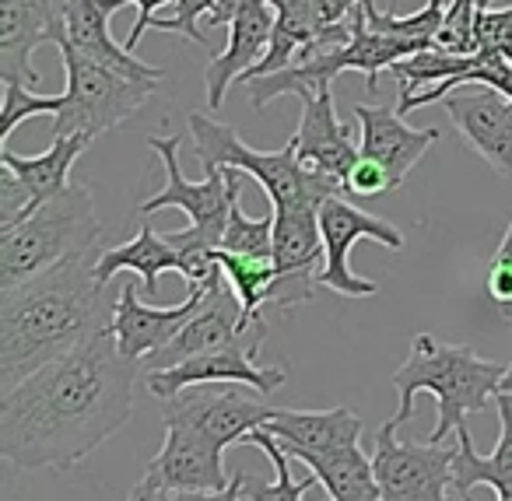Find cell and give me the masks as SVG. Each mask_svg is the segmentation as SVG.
Segmentation results:
<instances>
[{
  "instance_id": "obj_9",
  "label": "cell",
  "mask_w": 512,
  "mask_h": 501,
  "mask_svg": "<svg viewBox=\"0 0 512 501\" xmlns=\"http://www.w3.org/2000/svg\"><path fill=\"white\" fill-rule=\"evenodd\" d=\"M148 148L165 165V190L151 193L137 204L141 214H155L162 207H176L190 218V228L204 232L221 249V235L232 211V193L242 190L239 169H211L204 183H190L179 169V137H148Z\"/></svg>"
},
{
  "instance_id": "obj_4",
  "label": "cell",
  "mask_w": 512,
  "mask_h": 501,
  "mask_svg": "<svg viewBox=\"0 0 512 501\" xmlns=\"http://www.w3.org/2000/svg\"><path fill=\"white\" fill-rule=\"evenodd\" d=\"M102 242L92 186L71 183L18 225L0 228V291L15 288L71 256L92 253Z\"/></svg>"
},
{
  "instance_id": "obj_44",
  "label": "cell",
  "mask_w": 512,
  "mask_h": 501,
  "mask_svg": "<svg viewBox=\"0 0 512 501\" xmlns=\"http://www.w3.org/2000/svg\"><path fill=\"white\" fill-rule=\"evenodd\" d=\"M460 501H474V498L467 494V498H460ZM498 501H512V494H498Z\"/></svg>"
},
{
  "instance_id": "obj_42",
  "label": "cell",
  "mask_w": 512,
  "mask_h": 501,
  "mask_svg": "<svg viewBox=\"0 0 512 501\" xmlns=\"http://www.w3.org/2000/svg\"><path fill=\"white\" fill-rule=\"evenodd\" d=\"M127 501H162V487H158L155 480L141 477V484H134V487H130Z\"/></svg>"
},
{
  "instance_id": "obj_17",
  "label": "cell",
  "mask_w": 512,
  "mask_h": 501,
  "mask_svg": "<svg viewBox=\"0 0 512 501\" xmlns=\"http://www.w3.org/2000/svg\"><path fill=\"white\" fill-rule=\"evenodd\" d=\"M274 22H278V11H274L271 0H249L246 8L228 22V46L218 57L207 64L204 85H207V106L221 109L225 92L235 78H246L260 60L271 50Z\"/></svg>"
},
{
  "instance_id": "obj_13",
  "label": "cell",
  "mask_w": 512,
  "mask_h": 501,
  "mask_svg": "<svg viewBox=\"0 0 512 501\" xmlns=\"http://www.w3.org/2000/svg\"><path fill=\"white\" fill-rule=\"evenodd\" d=\"M204 382H239V386H253L256 393H274L288 382L285 365H256V351L249 344H232L221 351H207L197 358H186L162 372H148V389L158 400L183 393L190 386H204Z\"/></svg>"
},
{
  "instance_id": "obj_2",
  "label": "cell",
  "mask_w": 512,
  "mask_h": 501,
  "mask_svg": "<svg viewBox=\"0 0 512 501\" xmlns=\"http://www.w3.org/2000/svg\"><path fill=\"white\" fill-rule=\"evenodd\" d=\"M99 256L102 246L0 291V393L113 330L120 295L95 274Z\"/></svg>"
},
{
  "instance_id": "obj_3",
  "label": "cell",
  "mask_w": 512,
  "mask_h": 501,
  "mask_svg": "<svg viewBox=\"0 0 512 501\" xmlns=\"http://www.w3.org/2000/svg\"><path fill=\"white\" fill-rule=\"evenodd\" d=\"M505 368L509 365H502V361L477 358L474 347L467 344H442L432 333H418L411 340L407 361L390 375L393 389L400 393V407L386 424L400 431V424L414 417V396L432 393L439 417H435L428 442H446L449 435H456L467 424L463 417L474 414V410L481 414L495 403Z\"/></svg>"
},
{
  "instance_id": "obj_20",
  "label": "cell",
  "mask_w": 512,
  "mask_h": 501,
  "mask_svg": "<svg viewBox=\"0 0 512 501\" xmlns=\"http://www.w3.org/2000/svg\"><path fill=\"white\" fill-rule=\"evenodd\" d=\"M495 407H498L502 431H498V442L491 456H481V452L474 449V438H470L467 424L456 431L453 487L460 498H467L477 484L491 487L495 494H512V396L498 393Z\"/></svg>"
},
{
  "instance_id": "obj_36",
  "label": "cell",
  "mask_w": 512,
  "mask_h": 501,
  "mask_svg": "<svg viewBox=\"0 0 512 501\" xmlns=\"http://www.w3.org/2000/svg\"><path fill=\"white\" fill-rule=\"evenodd\" d=\"M397 190V183H393V176L386 172V165L372 162V158H358L355 169L348 172V179H344V193H351V197H383V193Z\"/></svg>"
},
{
  "instance_id": "obj_6",
  "label": "cell",
  "mask_w": 512,
  "mask_h": 501,
  "mask_svg": "<svg viewBox=\"0 0 512 501\" xmlns=\"http://www.w3.org/2000/svg\"><path fill=\"white\" fill-rule=\"evenodd\" d=\"M57 50L64 57V71H67V92H64L67 102L57 113V120H53V137L106 134V130L120 127L130 116L141 113L144 102L162 85L155 78H137V74L116 71V67L102 64V60L85 57L67 39Z\"/></svg>"
},
{
  "instance_id": "obj_35",
  "label": "cell",
  "mask_w": 512,
  "mask_h": 501,
  "mask_svg": "<svg viewBox=\"0 0 512 501\" xmlns=\"http://www.w3.org/2000/svg\"><path fill=\"white\" fill-rule=\"evenodd\" d=\"M474 50H502V53H512V8H505V11L481 8V11H477Z\"/></svg>"
},
{
  "instance_id": "obj_11",
  "label": "cell",
  "mask_w": 512,
  "mask_h": 501,
  "mask_svg": "<svg viewBox=\"0 0 512 501\" xmlns=\"http://www.w3.org/2000/svg\"><path fill=\"white\" fill-rule=\"evenodd\" d=\"M264 337H267V319L246 323L242 305H239V298L232 295V288H228V284H218V288L207 291L204 309L176 333V340L165 344L162 351L148 354V358L141 361V368L144 372H162V368H172L186 358H197V354H207V351H221V347H232V344H249L256 354H260Z\"/></svg>"
},
{
  "instance_id": "obj_23",
  "label": "cell",
  "mask_w": 512,
  "mask_h": 501,
  "mask_svg": "<svg viewBox=\"0 0 512 501\" xmlns=\"http://www.w3.org/2000/svg\"><path fill=\"white\" fill-rule=\"evenodd\" d=\"M327 246H323L320 207H281L274 211V263L278 277L320 281Z\"/></svg>"
},
{
  "instance_id": "obj_32",
  "label": "cell",
  "mask_w": 512,
  "mask_h": 501,
  "mask_svg": "<svg viewBox=\"0 0 512 501\" xmlns=\"http://www.w3.org/2000/svg\"><path fill=\"white\" fill-rule=\"evenodd\" d=\"M491 0H449L446 8V25L439 32V46L453 53H477L474 50V25L477 11L488 8Z\"/></svg>"
},
{
  "instance_id": "obj_28",
  "label": "cell",
  "mask_w": 512,
  "mask_h": 501,
  "mask_svg": "<svg viewBox=\"0 0 512 501\" xmlns=\"http://www.w3.org/2000/svg\"><path fill=\"white\" fill-rule=\"evenodd\" d=\"M218 260L221 270H225V284L239 298L246 323L264 319V305L271 298L274 281H278L274 256H246V253H225V249H218Z\"/></svg>"
},
{
  "instance_id": "obj_12",
  "label": "cell",
  "mask_w": 512,
  "mask_h": 501,
  "mask_svg": "<svg viewBox=\"0 0 512 501\" xmlns=\"http://www.w3.org/2000/svg\"><path fill=\"white\" fill-rule=\"evenodd\" d=\"M67 39L64 0H0V78L39 85L32 53Z\"/></svg>"
},
{
  "instance_id": "obj_1",
  "label": "cell",
  "mask_w": 512,
  "mask_h": 501,
  "mask_svg": "<svg viewBox=\"0 0 512 501\" xmlns=\"http://www.w3.org/2000/svg\"><path fill=\"white\" fill-rule=\"evenodd\" d=\"M141 365L95 333L0 396V456L18 470H74L134 414Z\"/></svg>"
},
{
  "instance_id": "obj_14",
  "label": "cell",
  "mask_w": 512,
  "mask_h": 501,
  "mask_svg": "<svg viewBox=\"0 0 512 501\" xmlns=\"http://www.w3.org/2000/svg\"><path fill=\"white\" fill-rule=\"evenodd\" d=\"M207 291H186L179 305H148L137 295V281H127L120 288V302H116L113 316V337L120 351L134 361H144L148 354L162 351L165 344L176 340V333L204 309Z\"/></svg>"
},
{
  "instance_id": "obj_39",
  "label": "cell",
  "mask_w": 512,
  "mask_h": 501,
  "mask_svg": "<svg viewBox=\"0 0 512 501\" xmlns=\"http://www.w3.org/2000/svg\"><path fill=\"white\" fill-rule=\"evenodd\" d=\"M242 487H246V473H232L228 487H221V491H179V494L162 491V501H242Z\"/></svg>"
},
{
  "instance_id": "obj_16",
  "label": "cell",
  "mask_w": 512,
  "mask_h": 501,
  "mask_svg": "<svg viewBox=\"0 0 512 501\" xmlns=\"http://www.w3.org/2000/svg\"><path fill=\"white\" fill-rule=\"evenodd\" d=\"M218 445H211L207 438H200L190 428H165V442L158 449V456L148 463L144 477L155 480L165 494L179 491H221L228 487L225 477V459H221Z\"/></svg>"
},
{
  "instance_id": "obj_29",
  "label": "cell",
  "mask_w": 512,
  "mask_h": 501,
  "mask_svg": "<svg viewBox=\"0 0 512 501\" xmlns=\"http://www.w3.org/2000/svg\"><path fill=\"white\" fill-rule=\"evenodd\" d=\"M246 442L256 445V449H264V456L271 459V466H274V480L271 484H246L242 487V501H302V494H306L309 487L320 484L316 473H309V477H302V480H292V470H288V459L292 456H288L285 445L267 428L249 431Z\"/></svg>"
},
{
  "instance_id": "obj_10",
  "label": "cell",
  "mask_w": 512,
  "mask_h": 501,
  "mask_svg": "<svg viewBox=\"0 0 512 501\" xmlns=\"http://www.w3.org/2000/svg\"><path fill=\"white\" fill-rule=\"evenodd\" d=\"M320 228H323V246H327V260L320 270V284L344 298H372L379 291V284L372 277H358L351 270V246L358 239H376L386 249H404V235L400 228H393L390 221L365 214L362 207L348 204L337 193L320 207Z\"/></svg>"
},
{
  "instance_id": "obj_33",
  "label": "cell",
  "mask_w": 512,
  "mask_h": 501,
  "mask_svg": "<svg viewBox=\"0 0 512 501\" xmlns=\"http://www.w3.org/2000/svg\"><path fill=\"white\" fill-rule=\"evenodd\" d=\"M214 4L218 0H176V11H172L169 18L158 15L155 22H151V29H162V32H179L183 39H190V43H197L200 50H211V43H207V36L200 32V22H207L214 11Z\"/></svg>"
},
{
  "instance_id": "obj_24",
  "label": "cell",
  "mask_w": 512,
  "mask_h": 501,
  "mask_svg": "<svg viewBox=\"0 0 512 501\" xmlns=\"http://www.w3.org/2000/svg\"><path fill=\"white\" fill-rule=\"evenodd\" d=\"M92 141L95 137H88V134L53 137L50 148H46L43 155H29V158L15 155V151L4 144V148H0V162L22 179V186L32 197V211H36V207H43L46 200L60 197V193L71 186L74 162L92 148Z\"/></svg>"
},
{
  "instance_id": "obj_7",
  "label": "cell",
  "mask_w": 512,
  "mask_h": 501,
  "mask_svg": "<svg viewBox=\"0 0 512 501\" xmlns=\"http://www.w3.org/2000/svg\"><path fill=\"white\" fill-rule=\"evenodd\" d=\"M271 403L264 393H256L253 386H239V382H204V386H190L183 393L169 396L162 407L165 428H190L200 438H207L218 449H228L235 442H246L249 431L264 428L274 417Z\"/></svg>"
},
{
  "instance_id": "obj_5",
  "label": "cell",
  "mask_w": 512,
  "mask_h": 501,
  "mask_svg": "<svg viewBox=\"0 0 512 501\" xmlns=\"http://www.w3.org/2000/svg\"><path fill=\"white\" fill-rule=\"evenodd\" d=\"M193 158L211 169H239L242 176H253L271 197V207H323L330 197L344 193V183L309 169L295 155V144L288 141L278 151H253L228 123L211 120L207 113H190Z\"/></svg>"
},
{
  "instance_id": "obj_31",
  "label": "cell",
  "mask_w": 512,
  "mask_h": 501,
  "mask_svg": "<svg viewBox=\"0 0 512 501\" xmlns=\"http://www.w3.org/2000/svg\"><path fill=\"white\" fill-rule=\"evenodd\" d=\"M64 95H39L25 88L22 81H4V109H0V141L8 144L18 123L32 116H57L64 109Z\"/></svg>"
},
{
  "instance_id": "obj_18",
  "label": "cell",
  "mask_w": 512,
  "mask_h": 501,
  "mask_svg": "<svg viewBox=\"0 0 512 501\" xmlns=\"http://www.w3.org/2000/svg\"><path fill=\"white\" fill-rule=\"evenodd\" d=\"M292 144L302 165L337 179V183H344L348 172L355 169V162L362 158L358 137L337 120L334 88L316 95V99L302 102V120H299V130H295Z\"/></svg>"
},
{
  "instance_id": "obj_19",
  "label": "cell",
  "mask_w": 512,
  "mask_h": 501,
  "mask_svg": "<svg viewBox=\"0 0 512 501\" xmlns=\"http://www.w3.org/2000/svg\"><path fill=\"white\" fill-rule=\"evenodd\" d=\"M355 120L362 127L358 148L365 158L386 165V172L393 176V183H404L407 172L425 158V151L439 141V130H414L404 123V116L393 106H372V102H358Z\"/></svg>"
},
{
  "instance_id": "obj_43",
  "label": "cell",
  "mask_w": 512,
  "mask_h": 501,
  "mask_svg": "<svg viewBox=\"0 0 512 501\" xmlns=\"http://www.w3.org/2000/svg\"><path fill=\"white\" fill-rule=\"evenodd\" d=\"M498 393L512 396V361H509V368H505V379H502V386H498Z\"/></svg>"
},
{
  "instance_id": "obj_25",
  "label": "cell",
  "mask_w": 512,
  "mask_h": 501,
  "mask_svg": "<svg viewBox=\"0 0 512 501\" xmlns=\"http://www.w3.org/2000/svg\"><path fill=\"white\" fill-rule=\"evenodd\" d=\"M292 459L309 466L323 487H327L330 501H379V480L372 470V459H365L362 445H344L334 452H302L285 449Z\"/></svg>"
},
{
  "instance_id": "obj_21",
  "label": "cell",
  "mask_w": 512,
  "mask_h": 501,
  "mask_svg": "<svg viewBox=\"0 0 512 501\" xmlns=\"http://www.w3.org/2000/svg\"><path fill=\"white\" fill-rule=\"evenodd\" d=\"M64 25H67V43L85 53V57L102 60V64L116 67V71L137 74V78L165 81L162 67L144 64L137 53H130L127 46H120L109 36L106 0H64Z\"/></svg>"
},
{
  "instance_id": "obj_26",
  "label": "cell",
  "mask_w": 512,
  "mask_h": 501,
  "mask_svg": "<svg viewBox=\"0 0 512 501\" xmlns=\"http://www.w3.org/2000/svg\"><path fill=\"white\" fill-rule=\"evenodd\" d=\"M123 270L141 277L144 295H155L162 270H176L179 274V253L165 242V235H158L151 225H141V232H137L130 242L113 246V249H102L95 274H99V281L113 284V277L123 274Z\"/></svg>"
},
{
  "instance_id": "obj_30",
  "label": "cell",
  "mask_w": 512,
  "mask_h": 501,
  "mask_svg": "<svg viewBox=\"0 0 512 501\" xmlns=\"http://www.w3.org/2000/svg\"><path fill=\"white\" fill-rule=\"evenodd\" d=\"M221 249L246 256H274V211L264 214V218H249L242 211V190H235L225 235H221Z\"/></svg>"
},
{
  "instance_id": "obj_41",
  "label": "cell",
  "mask_w": 512,
  "mask_h": 501,
  "mask_svg": "<svg viewBox=\"0 0 512 501\" xmlns=\"http://www.w3.org/2000/svg\"><path fill=\"white\" fill-rule=\"evenodd\" d=\"M246 4H249V0H218V4H214V11H211V18H207V29L228 25L242 8H246Z\"/></svg>"
},
{
  "instance_id": "obj_45",
  "label": "cell",
  "mask_w": 512,
  "mask_h": 501,
  "mask_svg": "<svg viewBox=\"0 0 512 501\" xmlns=\"http://www.w3.org/2000/svg\"><path fill=\"white\" fill-rule=\"evenodd\" d=\"M505 57H509V60H512V53H505Z\"/></svg>"
},
{
  "instance_id": "obj_15",
  "label": "cell",
  "mask_w": 512,
  "mask_h": 501,
  "mask_svg": "<svg viewBox=\"0 0 512 501\" xmlns=\"http://www.w3.org/2000/svg\"><path fill=\"white\" fill-rule=\"evenodd\" d=\"M446 116L463 144L481 155L502 179H512V99L495 88H477L446 99Z\"/></svg>"
},
{
  "instance_id": "obj_8",
  "label": "cell",
  "mask_w": 512,
  "mask_h": 501,
  "mask_svg": "<svg viewBox=\"0 0 512 501\" xmlns=\"http://www.w3.org/2000/svg\"><path fill=\"white\" fill-rule=\"evenodd\" d=\"M456 445L446 442H400L390 424L376 431L372 470L379 480V501H453Z\"/></svg>"
},
{
  "instance_id": "obj_40",
  "label": "cell",
  "mask_w": 512,
  "mask_h": 501,
  "mask_svg": "<svg viewBox=\"0 0 512 501\" xmlns=\"http://www.w3.org/2000/svg\"><path fill=\"white\" fill-rule=\"evenodd\" d=\"M313 4V15L320 22V29H334V25H344V18L355 15V8L362 0H309Z\"/></svg>"
},
{
  "instance_id": "obj_34",
  "label": "cell",
  "mask_w": 512,
  "mask_h": 501,
  "mask_svg": "<svg viewBox=\"0 0 512 501\" xmlns=\"http://www.w3.org/2000/svg\"><path fill=\"white\" fill-rule=\"evenodd\" d=\"M488 295H491V302H495L498 316H502L505 323H512V218H509V225H505L502 242H498L495 256H491V263H488Z\"/></svg>"
},
{
  "instance_id": "obj_37",
  "label": "cell",
  "mask_w": 512,
  "mask_h": 501,
  "mask_svg": "<svg viewBox=\"0 0 512 501\" xmlns=\"http://www.w3.org/2000/svg\"><path fill=\"white\" fill-rule=\"evenodd\" d=\"M32 214V197L22 186V179L0 162V228H11L18 221Z\"/></svg>"
},
{
  "instance_id": "obj_22",
  "label": "cell",
  "mask_w": 512,
  "mask_h": 501,
  "mask_svg": "<svg viewBox=\"0 0 512 501\" xmlns=\"http://www.w3.org/2000/svg\"><path fill=\"white\" fill-rule=\"evenodd\" d=\"M264 428L285 449H302V452H334L344 449V445H358V438H362V421L348 407H330V410L278 407Z\"/></svg>"
},
{
  "instance_id": "obj_27",
  "label": "cell",
  "mask_w": 512,
  "mask_h": 501,
  "mask_svg": "<svg viewBox=\"0 0 512 501\" xmlns=\"http://www.w3.org/2000/svg\"><path fill=\"white\" fill-rule=\"evenodd\" d=\"M477 64H481V50L477 53H453V50H442V46H432V50H421V53H414V57L397 60V64L390 67V74L397 78L400 102H407L418 92H425V88L439 85V81L460 78V74L474 71Z\"/></svg>"
},
{
  "instance_id": "obj_38",
  "label": "cell",
  "mask_w": 512,
  "mask_h": 501,
  "mask_svg": "<svg viewBox=\"0 0 512 501\" xmlns=\"http://www.w3.org/2000/svg\"><path fill=\"white\" fill-rule=\"evenodd\" d=\"M127 4H137V22H134V29H130V36H127V50L134 53L137 50V43H141V36L151 29V22L158 18V8H165L169 0H106V11L109 15H116L120 8H127Z\"/></svg>"
}]
</instances>
